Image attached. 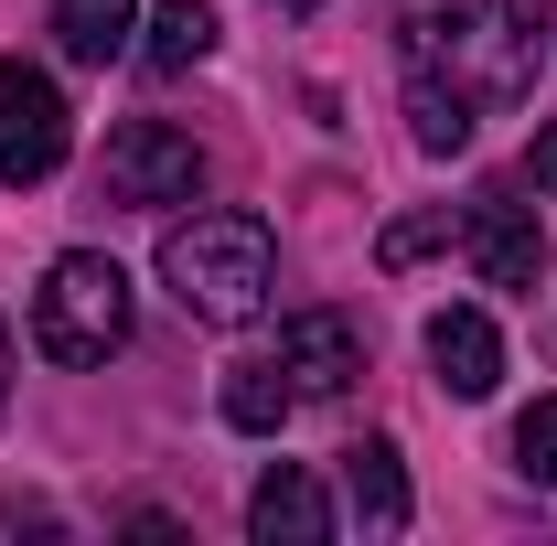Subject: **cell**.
I'll list each match as a JSON object with an SVG mask.
<instances>
[{
  "label": "cell",
  "mask_w": 557,
  "mask_h": 546,
  "mask_svg": "<svg viewBox=\"0 0 557 546\" xmlns=\"http://www.w3.org/2000/svg\"><path fill=\"white\" fill-rule=\"evenodd\" d=\"M289 408H300V386H289L278 364H236V375H225V429H247V439H269V429H278Z\"/></svg>",
  "instance_id": "5bb4252c"
},
{
  "label": "cell",
  "mask_w": 557,
  "mask_h": 546,
  "mask_svg": "<svg viewBox=\"0 0 557 546\" xmlns=\"http://www.w3.org/2000/svg\"><path fill=\"white\" fill-rule=\"evenodd\" d=\"M525 183L557 194V119H536V150H525Z\"/></svg>",
  "instance_id": "e0dca14e"
},
{
  "label": "cell",
  "mask_w": 557,
  "mask_h": 546,
  "mask_svg": "<svg viewBox=\"0 0 557 546\" xmlns=\"http://www.w3.org/2000/svg\"><path fill=\"white\" fill-rule=\"evenodd\" d=\"M0 408H11V333H0Z\"/></svg>",
  "instance_id": "d6986e66"
},
{
  "label": "cell",
  "mask_w": 557,
  "mask_h": 546,
  "mask_svg": "<svg viewBox=\"0 0 557 546\" xmlns=\"http://www.w3.org/2000/svg\"><path fill=\"white\" fill-rule=\"evenodd\" d=\"M205 194V150L172 119H129L108 139V204H194Z\"/></svg>",
  "instance_id": "8992f818"
},
{
  "label": "cell",
  "mask_w": 557,
  "mask_h": 546,
  "mask_svg": "<svg viewBox=\"0 0 557 546\" xmlns=\"http://www.w3.org/2000/svg\"><path fill=\"white\" fill-rule=\"evenodd\" d=\"M278 11H311V0H278Z\"/></svg>",
  "instance_id": "ffe728a7"
},
{
  "label": "cell",
  "mask_w": 557,
  "mask_h": 546,
  "mask_svg": "<svg viewBox=\"0 0 557 546\" xmlns=\"http://www.w3.org/2000/svg\"><path fill=\"white\" fill-rule=\"evenodd\" d=\"M461 258L483 269V289H536L547 278V214L525 204V183H483L461 204Z\"/></svg>",
  "instance_id": "5b68a950"
},
{
  "label": "cell",
  "mask_w": 557,
  "mask_h": 546,
  "mask_svg": "<svg viewBox=\"0 0 557 546\" xmlns=\"http://www.w3.org/2000/svg\"><path fill=\"white\" fill-rule=\"evenodd\" d=\"M440 236H450V214H397V225H386V269H408V258H429Z\"/></svg>",
  "instance_id": "2e32d148"
},
{
  "label": "cell",
  "mask_w": 557,
  "mask_h": 546,
  "mask_svg": "<svg viewBox=\"0 0 557 546\" xmlns=\"http://www.w3.org/2000/svg\"><path fill=\"white\" fill-rule=\"evenodd\" d=\"M139 33V0H54V44L65 65H119Z\"/></svg>",
  "instance_id": "8fae6325"
},
{
  "label": "cell",
  "mask_w": 557,
  "mask_h": 546,
  "mask_svg": "<svg viewBox=\"0 0 557 546\" xmlns=\"http://www.w3.org/2000/svg\"><path fill=\"white\" fill-rule=\"evenodd\" d=\"M515 472L557 493V397H536V408L515 418Z\"/></svg>",
  "instance_id": "9a60e30c"
},
{
  "label": "cell",
  "mask_w": 557,
  "mask_h": 546,
  "mask_svg": "<svg viewBox=\"0 0 557 546\" xmlns=\"http://www.w3.org/2000/svg\"><path fill=\"white\" fill-rule=\"evenodd\" d=\"M129 269L119 258H97V247H65L54 269H44V289H33V343L54 353V364H108L119 343H129Z\"/></svg>",
  "instance_id": "3957f363"
},
{
  "label": "cell",
  "mask_w": 557,
  "mask_h": 546,
  "mask_svg": "<svg viewBox=\"0 0 557 546\" xmlns=\"http://www.w3.org/2000/svg\"><path fill=\"white\" fill-rule=\"evenodd\" d=\"M269 364L300 386V397H344L354 375H364V322H354V311H289Z\"/></svg>",
  "instance_id": "52a82bcc"
},
{
  "label": "cell",
  "mask_w": 557,
  "mask_h": 546,
  "mask_svg": "<svg viewBox=\"0 0 557 546\" xmlns=\"http://www.w3.org/2000/svg\"><path fill=\"white\" fill-rule=\"evenodd\" d=\"M429 375H440V397H493L504 386V333H493L483 311H440L429 322Z\"/></svg>",
  "instance_id": "ba28073f"
},
{
  "label": "cell",
  "mask_w": 557,
  "mask_h": 546,
  "mask_svg": "<svg viewBox=\"0 0 557 546\" xmlns=\"http://www.w3.org/2000/svg\"><path fill=\"white\" fill-rule=\"evenodd\" d=\"M408 139L429 161H450V150H472V97H450L440 75H408Z\"/></svg>",
  "instance_id": "4fadbf2b"
},
{
  "label": "cell",
  "mask_w": 557,
  "mask_h": 546,
  "mask_svg": "<svg viewBox=\"0 0 557 546\" xmlns=\"http://www.w3.org/2000/svg\"><path fill=\"white\" fill-rule=\"evenodd\" d=\"M161 289L214 322V333H236V322H258L278 289V247L258 214H183L172 236H161Z\"/></svg>",
  "instance_id": "7a4b0ae2"
},
{
  "label": "cell",
  "mask_w": 557,
  "mask_h": 546,
  "mask_svg": "<svg viewBox=\"0 0 557 546\" xmlns=\"http://www.w3.org/2000/svg\"><path fill=\"white\" fill-rule=\"evenodd\" d=\"M536 54H547V0H461L450 22L440 11L408 22V75H440L472 108H515L536 86Z\"/></svg>",
  "instance_id": "6da1fadb"
},
{
  "label": "cell",
  "mask_w": 557,
  "mask_h": 546,
  "mask_svg": "<svg viewBox=\"0 0 557 546\" xmlns=\"http://www.w3.org/2000/svg\"><path fill=\"white\" fill-rule=\"evenodd\" d=\"M344 493H354V514L375 525V536H408V461H397V439H354L344 450Z\"/></svg>",
  "instance_id": "30bf717a"
},
{
  "label": "cell",
  "mask_w": 557,
  "mask_h": 546,
  "mask_svg": "<svg viewBox=\"0 0 557 546\" xmlns=\"http://www.w3.org/2000/svg\"><path fill=\"white\" fill-rule=\"evenodd\" d=\"M247 536L258 546H322L333 536V493L300 472V461H278V472L247 493Z\"/></svg>",
  "instance_id": "9c48e42d"
},
{
  "label": "cell",
  "mask_w": 557,
  "mask_h": 546,
  "mask_svg": "<svg viewBox=\"0 0 557 546\" xmlns=\"http://www.w3.org/2000/svg\"><path fill=\"white\" fill-rule=\"evenodd\" d=\"M205 54H214V11H205V0H161V11H150L139 65H150V75H194Z\"/></svg>",
  "instance_id": "7c38bea8"
},
{
  "label": "cell",
  "mask_w": 557,
  "mask_h": 546,
  "mask_svg": "<svg viewBox=\"0 0 557 546\" xmlns=\"http://www.w3.org/2000/svg\"><path fill=\"white\" fill-rule=\"evenodd\" d=\"M0 536H54V514L44 504H0Z\"/></svg>",
  "instance_id": "ac0fdd59"
},
{
  "label": "cell",
  "mask_w": 557,
  "mask_h": 546,
  "mask_svg": "<svg viewBox=\"0 0 557 546\" xmlns=\"http://www.w3.org/2000/svg\"><path fill=\"white\" fill-rule=\"evenodd\" d=\"M75 150V108L65 86L44 65H22V54H0V183L22 194V183H54Z\"/></svg>",
  "instance_id": "277c9868"
}]
</instances>
